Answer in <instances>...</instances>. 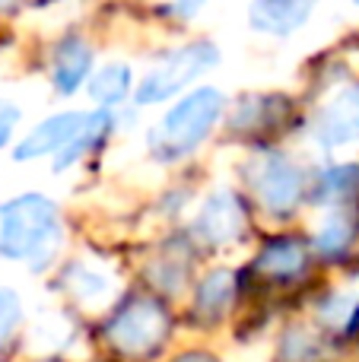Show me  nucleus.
Masks as SVG:
<instances>
[{
    "instance_id": "nucleus-1",
    "label": "nucleus",
    "mask_w": 359,
    "mask_h": 362,
    "mask_svg": "<svg viewBox=\"0 0 359 362\" xmlns=\"http://www.w3.org/2000/svg\"><path fill=\"white\" fill-rule=\"evenodd\" d=\"M61 245L57 206L42 194H23L0 210V255L25 261L32 270L45 267Z\"/></svg>"
},
{
    "instance_id": "nucleus-2",
    "label": "nucleus",
    "mask_w": 359,
    "mask_h": 362,
    "mask_svg": "<svg viewBox=\"0 0 359 362\" xmlns=\"http://www.w3.org/2000/svg\"><path fill=\"white\" fill-rule=\"evenodd\" d=\"M220 112H223V95L216 89H210V86L194 89L178 105H172L169 115L163 118V124H159V131L150 134L153 153L163 159L184 156V153L194 150L210 134V127L216 124Z\"/></svg>"
},
{
    "instance_id": "nucleus-3",
    "label": "nucleus",
    "mask_w": 359,
    "mask_h": 362,
    "mask_svg": "<svg viewBox=\"0 0 359 362\" xmlns=\"http://www.w3.org/2000/svg\"><path fill=\"white\" fill-rule=\"evenodd\" d=\"M216 64V48L207 42L188 45V48L169 54L156 70H150L143 83L137 89V105H156V102H165L184 89L194 76H201L204 70H210Z\"/></svg>"
},
{
    "instance_id": "nucleus-4",
    "label": "nucleus",
    "mask_w": 359,
    "mask_h": 362,
    "mask_svg": "<svg viewBox=\"0 0 359 362\" xmlns=\"http://www.w3.org/2000/svg\"><path fill=\"white\" fill-rule=\"evenodd\" d=\"M248 185L271 213H290L302 197L305 178L283 153H258L248 163Z\"/></svg>"
},
{
    "instance_id": "nucleus-5",
    "label": "nucleus",
    "mask_w": 359,
    "mask_h": 362,
    "mask_svg": "<svg viewBox=\"0 0 359 362\" xmlns=\"http://www.w3.org/2000/svg\"><path fill=\"white\" fill-rule=\"evenodd\" d=\"M165 331H169V315L150 299L131 302L108 321V340L124 356H146L163 344Z\"/></svg>"
},
{
    "instance_id": "nucleus-6",
    "label": "nucleus",
    "mask_w": 359,
    "mask_h": 362,
    "mask_svg": "<svg viewBox=\"0 0 359 362\" xmlns=\"http://www.w3.org/2000/svg\"><path fill=\"white\" fill-rule=\"evenodd\" d=\"M194 229H197V235L210 245L235 242V238L242 235V229H245V210H242L239 197H235L233 191L210 194L194 219Z\"/></svg>"
},
{
    "instance_id": "nucleus-7",
    "label": "nucleus",
    "mask_w": 359,
    "mask_h": 362,
    "mask_svg": "<svg viewBox=\"0 0 359 362\" xmlns=\"http://www.w3.org/2000/svg\"><path fill=\"white\" fill-rule=\"evenodd\" d=\"M86 118L89 115H83V112H64V115H54V118L42 121V124L16 146L13 159H16V163H25V159H38V156H48V153L64 150V146L83 131Z\"/></svg>"
},
{
    "instance_id": "nucleus-8",
    "label": "nucleus",
    "mask_w": 359,
    "mask_h": 362,
    "mask_svg": "<svg viewBox=\"0 0 359 362\" xmlns=\"http://www.w3.org/2000/svg\"><path fill=\"white\" fill-rule=\"evenodd\" d=\"M315 137L324 146H341L359 137V89H343L315 118Z\"/></svg>"
},
{
    "instance_id": "nucleus-9",
    "label": "nucleus",
    "mask_w": 359,
    "mask_h": 362,
    "mask_svg": "<svg viewBox=\"0 0 359 362\" xmlns=\"http://www.w3.org/2000/svg\"><path fill=\"white\" fill-rule=\"evenodd\" d=\"M312 16V4H290V0H261L248 6L252 29L271 35H290Z\"/></svg>"
},
{
    "instance_id": "nucleus-10",
    "label": "nucleus",
    "mask_w": 359,
    "mask_h": 362,
    "mask_svg": "<svg viewBox=\"0 0 359 362\" xmlns=\"http://www.w3.org/2000/svg\"><path fill=\"white\" fill-rule=\"evenodd\" d=\"M93 67V51L83 38H67V42L57 45L54 51V70H51V80L61 93H76L83 80L89 76Z\"/></svg>"
},
{
    "instance_id": "nucleus-11",
    "label": "nucleus",
    "mask_w": 359,
    "mask_h": 362,
    "mask_svg": "<svg viewBox=\"0 0 359 362\" xmlns=\"http://www.w3.org/2000/svg\"><path fill=\"white\" fill-rule=\"evenodd\" d=\"M254 267L267 276H296L299 270L305 267V245L296 242V238H280V242H271L264 251H261L258 264Z\"/></svg>"
},
{
    "instance_id": "nucleus-12",
    "label": "nucleus",
    "mask_w": 359,
    "mask_h": 362,
    "mask_svg": "<svg viewBox=\"0 0 359 362\" xmlns=\"http://www.w3.org/2000/svg\"><path fill=\"white\" fill-rule=\"evenodd\" d=\"M67 286L76 299L93 305V308L105 305V302L114 296V280H108L102 270L89 267V264H73V267L67 270Z\"/></svg>"
},
{
    "instance_id": "nucleus-13",
    "label": "nucleus",
    "mask_w": 359,
    "mask_h": 362,
    "mask_svg": "<svg viewBox=\"0 0 359 362\" xmlns=\"http://www.w3.org/2000/svg\"><path fill=\"white\" fill-rule=\"evenodd\" d=\"M233 289H235V276L229 270H213L207 280L197 286V312L204 318H216L226 312V305L233 302Z\"/></svg>"
},
{
    "instance_id": "nucleus-14",
    "label": "nucleus",
    "mask_w": 359,
    "mask_h": 362,
    "mask_svg": "<svg viewBox=\"0 0 359 362\" xmlns=\"http://www.w3.org/2000/svg\"><path fill=\"white\" fill-rule=\"evenodd\" d=\"M127 89H131V67H124V64H108L89 83V93L102 108L118 105L127 95Z\"/></svg>"
},
{
    "instance_id": "nucleus-15",
    "label": "nucleus",
    "mask_w": 359,
    "mask_h": 362,
    "mask_svg": "<svg viewBox=\"0 0 359 362\" xmlns=\"http://www.w3.org/2000/svg\"><path fill=\"white\" fill-rule=\"evenodd\" d=\"M108 124H112V118H108L105 112H93L86 118V124H83V131L76 134L73 140H70L67 146H64L61 153H57V159H54V169H67V165H73L76 159L83 156V153L89 150V146H95L102 140V134L108 131Z\"/></svg>"
},
{
    "instance_id": "nucleus-16",
    "label": "nucleus",
    "mask_w": 359,
    "mask_h": 362,
    "mask_svg": "<svg viewBox=\"0 0 359 362\" xmlns=\"http://www.w3.org/2000/svg\"><path fill=\"white\" fill-rule=\"evenodd\" d=\"M350 238H353V219L337 210V213H331V216L324 219V226L318 229L315 248L322 251V255H341L350 245Z\"/></svg>"
},
{
    "instance_id": "nucleus-17",
    "label": "nucleus",
    "mask_w": 359,
    "mask_h": 362,
    "mask_svg": "<svg viewBox=\"0 0 359 362\" xmlns=\"http://www.w3.org/2000/svg\"><path fill=\"white\" fill-rule=\"evenodd\" d=\"M356 187H359V165H337V169L322 175L318 200H322V204H337V200L350 197Z\"/></svg>"
},
{
    "instance_id": "nucleus-18",
    "label": "nucleus",
    "mask_w": 359,
    "mask_h": 362,
    "mask_svg": "<svg viewBox=\"0 0 359 362\" xmlns=\"http://www.w3.org/2000/svg\"><path fill=\"white\" fill-rule=\"evenodd\" d=\"M23 318V302L13 289H0V344L10 337V331Z\"/></svg>"
},
{
    "instance_id": "nucleus-19",
    "label": "nucleus",
    "mask_w": 359,
    "mask_h": 362,
    "mask_svg": "<svg viewBox=\"0 0 359 362\" xmlns=\"http://www.w3.org/2000/svg\"><path fill=\"white\" fill-rule=\"evenodd\" d=\"M353 296L350 293H334L324 299V308H322V318L331 321V325H341V321H347L350 315H353Z\"/></svg>"
},
{
    "instance_id": "nucleus-20",
    "label": "nucleus",
    "mask_w": 359,
    "mask_h": 362,
    "mask_svg": "<svg viewBox=\"0 0 359 362\" xmlns=\"http://www.w3.org/2000/svg\"><path fill=\"white\" fill-rule=\"evenodd\" d=\"M19 121V108L13 102H4L0 99V146H6V140L13 137V127Z\"/></svg>"
},
{
    "instance_id": "nucleus-21",
    "label": "nucleus",
    "mask_w": 359,
    "mask_h": 362,
    "mask_svg": "<svg viewBox=\"0 0 359 362\" xmlns=\"http://www.w3.org/2000/svg\"><path fill=\"white\" fill-rule=\"evenodd\" d=\"M178 362H216V359L207 356V353H188V356H182Z\"/></svg>"
}]
</instances>
